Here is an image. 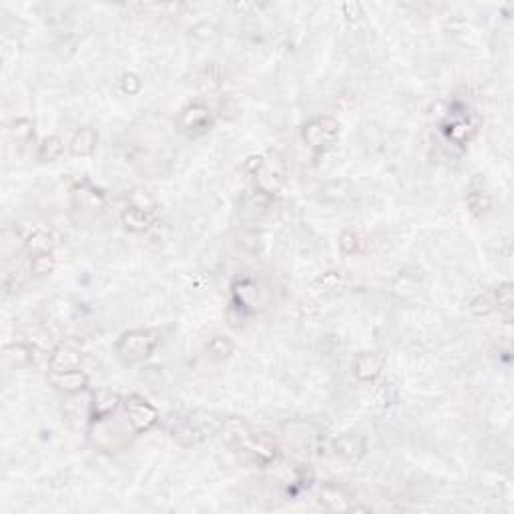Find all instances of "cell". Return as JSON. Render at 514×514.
<instances>
[{
  "label": "cell",
  "instance_id": "ac0fdd59",
  "mask_svg": "<svg viewBox=\"0 0 514 514\" xmlns=\"http://www.w3.org/2000/svg\"><path fill=\"white\" fill-rule=\"evenodd\" d=\"M24 246H26V249L31 251L32 256H39V253H51V251H53V239H51V236H49L46 231L36 229V231H32L31 236L26 237Z\"/></svg>",
  "mask_w": 514,
  "mask_h": 514
},
{
  "label": "cell",
  "instance_id": "4fadbf2b",
  "mask_svg": "<svg viewBox=\"0 0 514 514\" xmlns=\"http://www.w3.org/2000/svg\"><path fill=\"white\" fill-rule=\"evenodd\" d=\"M123 219V225L127 227L128 231L133 233H145L153 225V219H155V213H149V211H143V209H137V207H131L128 205L127 209L123 211L121 215Z\"/></svg>",
  "mask_w": 514,
  "mask_h": 514
},
{
  "label": "cell",
  "instance_id": "6da1fadb",
  "mask_svg": "<svg viewBox=\"0 0 514 514\" xmlns=\"http://www.w3.org/2000/svg\"><path fill=\"white\" fill-rule=\"evenodd\" d=\"M159 330H128L121 333L115 342V353L123 366H137L149 360L153 352L159 348Z\"/></svg>",
  "mask_w": 514,
  "mask_h": 514
},
{
  "label": "cell",
  "instance_id": "3957f363",
  "mask_svg": "<svg viewBox=\"0 0 514 514\" xmlns=\"http://www.w3.org/2000/svg\"><path fill=\"white\" fill-rule=\"evenodd\" d=\"M123 408H125V414H127L128 428L133 430L135 434L149 432L159 422V410L139 394H128L123 400Z\"/></svg>",
  "mask_w": 514,
  "mask_h": 514
},
{
  "label": "cell",
  "instance_id": "e0dca14e",
  "mask_svg": "<svg viewBox=\"0 0 514 514\" xmlns=\"http://www.w3.org/2000/svg\"><path fill=\"white\" fill-rule=\"evenodd\" d=\"M64 151V143L59 135H49L41 141L39 145V151H36V159L43 161V163H51V161H56Z\"/></svg>",
  "mask_w": 514,
  "mask_h": 514
},
{
  "label": "cell",
  "instance_id": "5b68a950",
  "mask_svg": "<svg viewBox=\"0 0 514 514\" xmlns=\"http://www.w3.org/2000/svg\"><path fill=\"white\" fill-rule=\"evenodd\" d=\"M257 177V187L268 191L269 195L276 193L283 187V183L288 179V169H286V161L279 157L278 153H271L269 157H263L259 171L253 175Z\"/></svg>",
  "mask_w": 514,
  "mask_h": 514
},
{
  "label": "cell",
  "instance_id": "d6986e66",
  "mask_svg": "<svg viewBox=\"0 0 514 514\" xmlns=\"http://www.w3.org/2000/svg\"><path fill=\"white\" fill-rule=\"evenodd\" d=\"M466 205H468L472 215H484L493 207V197H490V193L478 189V191H472L466 195Z\"/></svg>",
  "mask_w": 514,
  "mask_h": 514
},
{
  "label": "cell",
  "instance_id": "8992f818",
  "mask_svg": "<svg viewBox=\"0 0 514 514\" xmlns=\"http://www.w3.org/2000/svg\"><path fill=\"white\" fill-rule=\"evenodd\" d=\"M49 384L64 396H76L89 388V376L81 370L69 372H49Z\"/></svg>",
  "mask_w": 514,
  "mask_h": 514
},
{
  "label": "cell",
  "instance_id": "7a4b0ae2",
  "mask_svg": "<svg viewBox=\"0 0 514 514\" xmlns=\"http://www.w3.org/2000/svg\"><path fill=\"white\" fill-rule=\"evenodd\" d=\"M338 137H340V123H338V119L330 117V115H320V117L311 119L301 128V139L306 141V145L316 153L332 149Z\"/></svg>",
  "mask_w": 514,
  "mask_h": 514
},
{
  "label": "cell",
  "instance_id": "7402d4cb",
  "mask_svg": "<svg viewBox=\"0 0 514 514\" xmlns=\"http://www.w3.org/2000/svg\"><path fill=\"white\" fill-rule=\"evenodd\" d=\"M11 135L12 139L16 141V143H29V141L34 137V128H32V123L29 119H16L14 123H12V128H11Z\"/></svg>",
  "mask_w": 514,
  "mask_h": 514
},
{
  "label": "cell",
  "instance_id": "2e32d148",
  "mask_svg": "<svg viewBox=\"0 0 514 514\" xmlns=\"http://www.w3.org/2000/svg\"><path fill=\"white\" fill-rule=\"evenodd\" d=\"M32 358H34L32 348L26 346V343H11V346L4 348V360H6L12 368H19V370L26 368V366L32 364Z\"/></svg>",
  "mask_w": 514,
  "mask_h": 514
},
{
  "label": "cell",
  "instance_id": "ba28073f",
  "mask_svg": "<svg viewBox=\"0 0 514 514\" xmlns=\"http://www.w3.org/2000/svg\"><path fill=\"white\" fill-rule=\"evenodd\" d=\"M333 454L348 464H356L366 454V438L360 432H346L333 442Z\"/></svg>",
  "mask_w": 514,
  "mask_h": 514
},
{
  "label": "cell",
  "instance_id": "44dd1931",
  "mask_svg": "<svg viewBox=\"0 0 514 514\" xmlns=\"http://www.w3.org/2000/svg\"><path fill=\"white\" fill-rule=\"evenodd\" d=\"M342 283L343 276L340 271H328L321 278H318V281L313 283V288L318 289L320 293H332V291H338V289L342 288Z\"/></svg>",
  "mask_w": 514,
  "mask_h": 514
},
{
  "label": "cell",
  "instance_id": "cb8c5ba5",
  "mask_svg": "<svg viewBox=\"0 0 514 514\" xmlns=\"http://www.w3.org/2000/svg\"><path fill=\"white\" fill-rule=\"evenodd\" d=\"M496 310V306H494V296L493 291L490 293H480V296H476L474 300L470 301V311L474 316H488V313H493Z\"/></svg>",
  "mask_w": 514,
  "mask_h": 514
},
{
  "label": "cell",
  "instance_id": "9c48e42d",
  "mask_svg": "<svg viewBox=\"0 0 514 514\" xmlns=\"http://www.w3.org/2000/svg\"><path fill=\"white\" fill-rule=\"evenodd\" d=\"M123 406V400L117 392L111 390H99L93 394V400L89 404V416L93 422H103L117 414L119 408Z\"/></svg>",
  "mask_w": 514,
  "mask_h": 514
},
{
  "label": "cell",
  "instance_id": "603a6c76",
  "mask_svg": "<svg viewBox=\"0 0 514 514\" xmlns=\"http://www.w3.org/2000/svg\"><path fill=\"white\" fill-rule=\"evenodd\" d=\"M128 205L137 207V209H143V211H149V213H155V209H157L155 199L147 191H143V189H135V191L128 193Z\"/></svg>",
  "mask_w": 514,
  "mask_h": 514
},
{
  "label": "cell",
  "instance_id": "4316f807",
  "mask_svg": "<svg viewBox=\"0 0 514 514\" xmlns=\"http://www.w3.org/2000/svg\"><path fill=\"white\" fill-rule=\"evenodd\" d=\"M343 12H346V16H350V19H353V14H356V19H358V16L362 14V6H360V4H352V2H350V4H346V6H343Z\"/></svg>",
  "mask_w": 514,
  "mask_h": 514
},
{
  "label": "cell",
  "instance_id": "30bf717a",
  "mask_svg": "<svg viewBox=\"0 0 514 514\" xmlns=\"http://www.w3.org/2000/svg\"><path fill=\"white\" fill-rule=\"evenodd\" d=\"M83 356L73 346L61 343L56 346L49 356V370L51 372H69V370H81Z\"/></svg>",
  "mask_w": 514,
  "mask_h": 514
},
{
  "label": "cell",
  "instance_id": "484cf974",
  "mask_svg": "<svg viewBox=\"0 0 514 514\" xmlns=\"http://www.w3.org/2000/svg\"><path fill=\"white\" fill-rule=\"evenodd\" d=\"M119 86H121V91L125 93V95H137L141 91V79L135 73H125V75L121 76V81H119Z\"/></svg>",
  "mask_w": 514,
  "mask_h": 514
},
{
  "label": "cell",
  "instance_id": "9a60e30c",
  "mask_svg": "<svg viewBox=\"0 0 514 514\" xmlns=\"http://www.w3.org/2000/svg\"><path fill=\"white\" fill-rule=\"evenodd\" d=\"M236 350V343L229 336H213L209 342L205 343V352L213 362H225Z\"/></svg>",
  "mask_w": 514,
  "mask_h": 514
},
{
  "label": "cell",
  "instance_id": "5bb4252c",
  "mask_svg": "<svg viewBox=\"0 0 514 514\" xmlns=\"http://www.w3.org/2000/svg\"><path fill=\"white\" fill-rule=\"evenodd\" d=\"M514 286L510 281H504L500 283L498 288L494 289L493 296H494V306H496V310L498 313L503 316L504 321H510L513 320V313H514Z\"/></svg>",
  "mask_w": 514,
  "mask_h": 514
},
{
  "label": "cell",
  "instance_id": "7c38bea8",
  "mask_svg": "<svg viewBox=\"0 0 514 514\" xmlns=\"http://www.w3.org/2000/svg\"><path fill=\"white\" fill-rule=\"evenodd\" d=\"M96 143H99L96 128L83 125L75 131L73 139L69 143V151L73 157H91L96 151Z\"/></svg>",
  "mask_w": 514,
  "mask_h": 514
},
{
  "label": "cell",
  "instance_id": "d4e9b609",
  "mask_svg": "<svg viewBox=\"0 0 514 514\" xmlns=\"http://www.w3.org/2000/svg\"><path fill=\"white\" fill-rule=\"evenodd\" d=\"M340 249H342L346 256H352V253H358L360 251V246H362V239H360V233L353 231V229H346L342 231L340 236Z\"/></svg>",
  "mask_w": 514,
  "mask_h": 514
},
{
  "label": "cell",
  "instance_id": "52a82bcc",
  "mask_svg": "<svg viewBox=\"0 0 514 514\" xmlns=\"http://www.w3.org/2000/svg\"><path fill=\"white\" fill-rule=\"evenodd\" d=\"M386 358L382 352H360L353 360V376L360 382H376L384 372Z\"/></svg>",
  "mask_w": 514,
  "mask_h": 514
},
{
  "label": "cell",
  "instance_id": "ffe728a7",
  "mask_svg": "<svg viewBox=\"0 0 514 514\" xmlns=\"http://www.w3.org/2000/svg\"><path fill=\"white\" fill-rule=\"evenodd\" d=\"M53 269H54L53 251H51V253H39V256H32L31 273L34 278H44V276L53 273Z\"/></svg>",
  "mask_w": 514,
  "mask_h": 514
},
{
  "label": "cell",
  "instance_id": "8fae6325",
  "mask_svg": "<svg viewBox=\"0 0 514 514\" xmlns=\"http://www.w3.org/2000/svg\"><path fill=\"white\" fill-rule=\"evenodd\" d=\"M320 504L330 513H346L353 508L350 503V494L346 493L342 486L332 482L323 484L320 488Z\"/></svg>",
  "mask_w": 514,
  "mask_h": 514
},
{
  "label": "cell",
  "instance_id": "277c9868",
  "mask_svg": "<svg viewBox=\"0 0 514 514\" xmlns=\"http://www.w3.org/2000/svg\"><path fill=\"white\" fill-rule=\"evenodd\" d=\"M213 113H211V109L203 105V103H191V105H187V107L179 113L177 121H175L177 131H179L181 135H187V137H197V135H201V133H207L209 128L213 127Z\"/></svg>",
  "mask_w": 514,
  "mask_h": 514
}]
</instances>
